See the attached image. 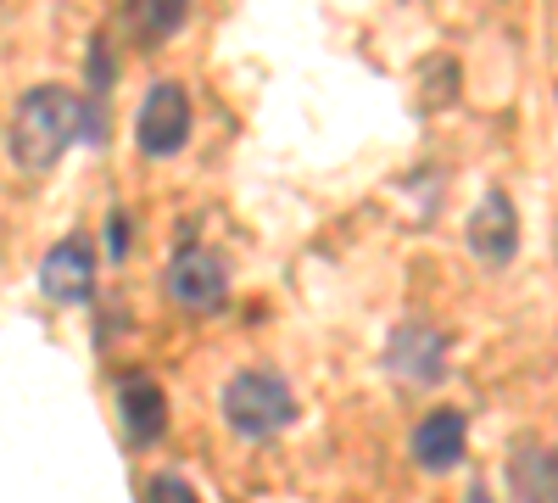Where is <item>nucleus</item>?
<instances>
[{"label":"nucleus","instance_id":"nucleus-1","mask_svg":"<svg viewBox=\"0 0 558 503\" xmlns=\"http://www.w3.org/2000/svg\"><path fill=\"white\" fill-rule=\"evenodd\" d=\"M84 134V107L73 89L62 84H39L17 101V118H12V163L28 168V173H45L57 168V157Z\"/></svg>","mask_w":558,"mask_h":503},{"label":"nucleus","instance_id":"nucleus-2","mask_svg":"<svg viewBox=\"0 0 558 503\" xmlns=\"http://www.w3.org/2000/svg\"><path fill=\"white\" fill-rule=\"evenodd\" d=\"M223 420L246 442H268V436H279L296 420V397H291L286 381L268 375V370H241V375H229V386H223Z\"/></svg>","mask_w":558,"mask_h":503},{"label":"nucleus","instance_id":"nucleus-3","mask_svg":"<svg viewBox=\"0 0 558 503\" xmlns=\"http://www.w3.org/2000/svg\"><path fill=\"white\" fill-rule=\"evenodd\" d=\"M168 297H173V308L196 313V319L223 313L229 308V268H223V258L207 252V247L173 252V263H168Z\"/></svg>","mask_w":558,"mask_h":503},{"label":"nucleus","instance_id":"nucleus-4","mask_svg":"<svg viewBox=\"0 0 558 503\" xmlns=\"http://www.w3.org/2000/svg\"><path fill=\"white\" fill-rule=\"evenodd\" d=\"M134 141L146 157H173L191 141V96L179 84H157L146 101H140V118H134Z\"/></svg>","mask_w":558,"mask_h":503},{"label":"nucleus","instance_id":"nucleus-5","mask_svg":"<svg viewBox=\"0 0 558 503\" xmlns=\"http://www.w3.org/2000/svg\"><path fill=\"white\" fill-rule=\"evenodd\" d=\"M39 291L51 297L57 308L89 302V291H96V252H89L78 236L57 241L51 252H45V263H39Z\"/></svg>","mask_w":558,"mask_h":503},{"label":"nucleus","instance_id":"nucleus-6","mask_svg":"<svg viewBox=\"0 0 558 503\" xmlns=\"http://www.w3.org/2000/svg\"><path fill=\"white\" fill-rule=\"evenodd\" d=\"M470 252L481 258V263H508L520 252V213H514V202H508L502 191H486L481 196V207L470 213Z\"/></svg>","mask_w":558,"mask_h":503},{"label":"nucleus","instance_id":"nucleus-7","mask_svg":"<svg viewBox=\"0 0 558 503\" xmlns=\"http://www.w3.org/2000/svg\"><path fill=\"white\" fill-rule=\"evenodd\" d=\"M118 415H123V431H129L134 447H151L168 431V397H162V386L151 375H123Z\"/></svg>","mask_w":558,"mask_h":503},{"label":"nucleus","instance_id":"nucleus-8","mask_svg":"<svg viewBox=\"0 0 558 503\" xmlns=\"http://www.w3.org/2000/svg\"><path fill=\"white\" fill-rule=\"evenodd\" d=\"M508 492L514 503H558V447L525 442L508 453Z\"/></svg>","mask_w":558,"mask_h":503},{"label":"nucleus","instance_id":"nucleus-9","mask_svg":"<svg viewBox=\"0 0 558 503\" xmlns=\"http://www.w3.org/2000/svg\"><path fill=\"white\" fill-rule=\"evenodd\" d=\"M386 363H391V375H402V381H413V386H425V381L441 375L447 352H441V336L418 331V325H402V331L391 336V347H386Z\"/></svg>","mask_w":558,"mask_h":503},{"label":"nucleus","instance_id":"nucleus-10","mask_svg":"<svg viewBox=\"0 0 558 503\" xmlns=\"http://www.w3.org/2000/svg\"><path fill=\"white\" fill-rule=\"evenodd\" d=\"M413 459L425 465V470H452L463 459V415H458V408H436V415L418 420Z\"/></svg>","mask_w":558,"mask_h":503},{"label":"nucleus","instance_id":"nucleus-11","mask_svg":"<svg viewBox=\"0 0 558 503\" xmlns=\"http://www.w3.org/2000/svg\"><path fill=\"white\" fill-rule=\"evenodd\" d=\"M191 17V0H129V28H134V45H162L184 28Z\"/></svg>","mask_w":558,"mask_h":503},{"label":"nucleus","instance_id":"nucleus-12","mask_svg":"<svg viewBox=\"0 0 558 503\" xmlns=\"http://www.w3.org/2000/svg\"><path fill=\"white\" fill-rule=\"evenodd\" d=\"M146 503H202V498H196V487L184 481V476L168 470V476H157V481L146 487Z\"/></svg>","mask_w":558,"mask_h":503},{"label":"nucleus","instance_id":"nucleus-13","mask_svg":"<svg viewBox=\"0 0 558 503\" xmlns=\"http://www.w3.org/2000/svg\"><path fill=\"white\" fill-rule=\"evenodd\" d=\"M123 247H129V224L123 218H107V252L123 258Z\"/></svg>","mask_w":558,"mask_h":503}]
</instances>
